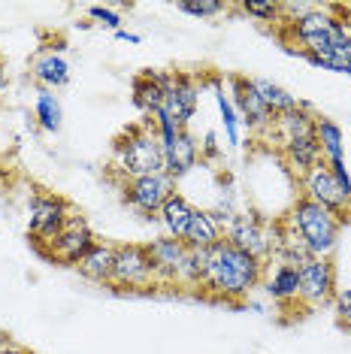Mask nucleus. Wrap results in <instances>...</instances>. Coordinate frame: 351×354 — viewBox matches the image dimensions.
Returning a JSON list of instances; mask_svg holds the SVG:
<instances>
[{"label": "nucleus", "mask_w": 351, "mask_h": 354, "mask_svg": "<svg viewBox=\"0 0 351 354\" xmlns=\"http://www.w3.org/2000/svg\"><path fill=\"white\" fill-rule=\"evenodd\" d=\"M252 85H254L258 97L267 103V109L273 112V115H285V112H291V109H297V106H300L294 94H288L285 88L273 85L269 79H252Z\"/></svg>", "instance_id": "nucleus-20"}, {"label": "nucleus", "mask_w": 351, "mask_h": 354, "mask_svg": "<svg viewBox=\"0 0 351 354\" xmlns=\"http://www.w3.org/2000/svg\"><path fill=\"white\" fill-rule=\"evenodd\" d=\"M218 109H221V118H225V127H227L230 142H236V140H239V133H236V118H234V109H230V103L225 100V94H218Z\"/></svg>", "instance_id": "nucleus-28"}, {"label": "nucleus", "mask_w": 351, "mask_h": 354, "mask_svg": "<svg viewBox=\"0 0 351 354\" xmlns=\"http://www.w3.org/2000/svg\"><path fill=\"white\" fill-rule=\"evenodd\" d=\"M315 133H318V146L330 158V167H339L342 164V131L330 118H321V122H315Z\"/></svg>", "instance_id": "nucleus-24"}, {"label": "nucleus", "mask_w": 351, "mask_h": 354, "mask_svg": "<svg viewBox=\"0 0 351 354\" xmlns=\"http://www.w3.org/2000/svg\"><path fill=\"white\" fill-rule=\"evenodd\" d=\"M188 248H197V252H203V248H212L218 245V221L212 218L209 212H200V209H194V215H191V224H188V233L185 239H182Z\"/></svg>", "instance_id": "nucleus-16"}, {"label": "nucleus", "mask_w": 351, "mask_h": 354, "mask_svg": "<svg viewBox=\"0 0 351 354\" xmlns=\"http://www.w3.org/2000/svg\"><path fill=\"white\" fill-rule=\"evenodd\" d=\"M285 151H288V160L297 170L312 173L318 167V158H321V146H318V133L312 136H300V140H288L285 142Z\"/></svg>", "instance_id": "nucleus-19"}, {"label": "nucleus", "mask_w": 351, "mask_h": 354, "mask_svg": "<svg viewBox=\"0 0 351 354\" xmlns=\"http://www.w3.org/2000/svg\"><path fill=\"white\" fill-rule=\"evenodd\" d=\"M167 85H170V76H151V73L140 76L133 82V100H137V106L146 112H158L164 106Z\"/></svg>", "instance_id": "nucleus-17"}, {"label": "nucleus", "mask_w": 351, "mask_h": 354, "mask_svg": "<svg viewBox=\"0 0 351 354\" xmlns=\"http://www.w3.org/2000/svg\"><path fill=\"white\" fill-rule=\"evenodd\" d=\"M113 270H115V252L106 245H94L79 261V272L94 281H113Z\"/></svg>", "instance_id": "nucleus-18"}, {"label": "nucleus", "mask_w": 351, "mask_h": 354, "mask_svg": "<svg viewBox=\"0 0 351 354\" xmlns=\"http://www.w3.org/2000/svg\"><path fill=\"white\" fill-rule=\"evenodd\" d=\"M158 276L155 263L146 248L127 245L122 252H115V270H113V281L122 288H146L151 279Z\"/></svg>", "instance_id": "nucleus-5"}, {"label": "nucleus", "mask_w": 351, "mask_h": 354, "mask_svg": "<svg viewBox=\"0 0 351 354\" xmlns=\"http://www.w3.org/2000/svg\"><path fill=\"white\" fill-rule=\"evenodd\" d=\"M336 306H339V315L342 321L351 327V288H345V291H339L336 294Z\"/></svg>", "instance_id": "nucleus-31"}, {"label": "nucleus", "mask_w": 351, "mask_h": 354, "mask_svg": "<svg viewBox=\"0 0 351 354\" xmlns=\"http://www.w3.org/2000/svg\"><path fill=\"white\" fill-rule=\"evenodd\" d=\"M118 167L140 179V176H161L167 173V160H164V146L155 133H137L127 136V142L118 151Z\"/></svg>", "instance_id": "nucleus-4"}, {"label": "nucleus", "mask_w": 351, "mask_h": 354, "mask_svg": "<svg viewBox=\"0 0 351 354\" xmlns=\"http://www.w3.org/2000/svg\"><path fill=\"white\" fill-rule=\"evenodd\" d=\"M164 160H167V176H170V179L185 176L197 160V142L191 140L185 131H179V136L164 149Z\"/></svg>", "instance_id": "nucleus-15"}, {"label": "nucleus", "mask_w": 351, "mask_h": 354, "mask_svg": "<svg viewBox=\"0 0 351 354\" xmlns=\"http://www.w3.org/2000/svg\"><path fill=\"white\" fill-rule=\"evenodd\" d=\"M294 224L300 230L303 248L312 257H327L336 245V233H339V221L333 212H327L324 206H318L315 200L303 197L294 206Z\"/></svg>", "instance_id": "nucleus-2"}, {"label": "nucleus", "mask_w": 351, "mask_h": 354, "mask_svg": "<svg viewBox=\"0 0 351 354\" xmlns=\"http://www.w3.org/2000/svg\"><path fill=\"white\" fill-rule=\"evenodd\" d=\"M269 297H276V300H291V297L300 294V270L291 267V263H282V267L276 270V276L269 279Z\"/></svg>", "instance_id": "nucleus-23"}, {"label": "nucleus", "mask_w": 351, "mask_h": 354, "mask_svg": "<svg viewBox=\"0 0 351 354\" xmlns=\"http://www.w3.org/2000/svg\"><path fill=\"white\" fill-rule=\"evenodd\" d=\"M91 248H94L91 230H88V224L82 218H76L73 215V218H67L64 230L52 239L49 254L55 257V261H64V263H79L88 252H91Z\"/></svg>", "instance_id": "nucleus-6"}, {"label": "nucleus", "mask_w": 351, "mask_h": 354, "mask_svg": "<svg viewBox=\"0 0 351 354\" xmlns=\"http://www.w3.org/2000/svg\"><path fill=\"white\" fill-rule=\"evenodd\" d=\"M276 124H278V131H282V140H285V142L315 133L312 115H309L306 109H300V106L291 109V112H285V115H276Z\"/></svg>", "instance_id": "nucleus-22"}, {"label": "nucleus", "mask_w": 351, "mask_h": 354, "mask_svg": "<svg viewBox=\"0 0 351 354\" xmlns=\"http://www.w3.org/2000/svg\"><path fill=\"white\" fill-rule=\"evenodd\" d=\"M306 197L315 200L318 206H324L327 212H333V215L345 212V203L351 206V200L342 194V188H339L333 170H330V167H324V164L315 167V170L306 176Z\"/></svg>", "instance_id": "nucleus-9"}, {"label": "nucleus", "mask_w": 351, "mask_h": 354, "mask_svg": "<svg viewBox=\"0 0 351 354\" xmlns=\"http://www.w3.org/2000/svg\"><path fill=\"white\" fill-rule=\"evenodd\" d=\"M258 279H260V261L254 254L230 245L227 239L206 248V272L200 288L212 291L215 297L236 300V297L249 294L258 285Z\"/></svg>", "instance_id": "nucleus-1"}, {"label": "nucleus", "mask_w": 351, "mask_h": 354, "mask_svg": "<svg viewBox=\"0 0 351 354\" xmlns=\"http://www.w3.org/2000/svg\"><path fill=\"white\" fill-rule=\"evenodd\" d=\"M291 28H294V37H297L303 43V49H306V58L312 64L327 58V55H330L342 43V39L351 37L342 21L330 19V15H324V12L300 15V19H294Z\"/></svg>", "instance_id": "nucleus-3"}, {"label": "nucleus", "mask_w": 351, "mask_h": 354, "mask_svg": "<svg viewBox=\"0 0 351 354\" xmlns=\"http://www.w3.org/2000/svg\"><path fill=\"white\" fill-rule=\"evenodd\" d=\"M3 354H21V351H3Z\"/></svg>", "instance_id": "nucleus-33"}, {"label": "nucleus", "mask_w": 351, "mask_h": 354, "mask_svg": "<svg viewBox=\"0 0 351 354\" xmlns=\"http://www.w3.org/2000/svg\"><path fill=\"white\" fill-rule=\"evenodd\" d=\"M333 263L327 257H309L300 267V297L309 303H324L333 297Z\"/></svg>", "instance_id": "nucleus-8"}, {"label": "nucleus", "mask_w": 351, "mask_h": 354, "mask_svg": "<svg viewBox=\"0 0 351 354\" xmlns=\"http://www.w3.org/2000/svg\"><path fill=\"white\" fill-rule=\"evenodd\" d=\"M37 115H39V124H43L46 131H58L61 127V106H58V100H55V94H49V91L39 94Z\"/></svg>", "instance_id": "nucleus-26"}, {"label": "nucleus", "mask_w": 351, "mask_h": 354, "mask_svg": "<svg viewBox=\"0 0 351 354\" xmlns=\"http://www.w3.org/2000/svg\"><path fill=\"white\" fill-rule=\"evenodd\" d=\"M146 252L151 257V263H155L158 276L179 279L182 263H185V257H188V245L182 243V239H158V243H151Z\"/></svg>", "instance_id": "nucleus-13"}, {"label": "nucleus", "mask_w": 351, "mask_h": 354, "mask_svg": "<svg viewBox=\"0 0 351 354\" xmlns=\"http://www.w3.org/2000/svg\"><path fill=\"white\" fill-rule=\"evenodd\" d=\"M34 73H37L39 82H46V85H64L70 79L67 64H64L58 55H46V58H39L37 67H34Z\"/></svg>", "instance_id": "nucleus-25"}, {"label": "nucleus", "mask_w": 351, "mask_h": 354, "mask_svg": "<svg viewBox=\"0 0 351 354\" xmlns=\"http://www.w3.org/2000/svg\"><path fill=\"white\" fill-rule=\"evenodd\" d=\"M67 215H64V203L49 197H39L30 203V236L37 243H52L55 236L64 230Z\"/></svg>", "instance_id": "nucleus-10"}, {"label": "nucleus", "mask_w": 351, "mask_h": 354, "mask_svg": "<svg viewBox=\"0 0 351 354\" xmlns=\"http://www.w3.org/2000/svg\"><path fill=\"white\" fill-rule=\"evenodd\" d=\"M91 15H94V19H100L103 25H109V28H118V25H122V19H118L115 12L103 10V6H91Z\"/></svg>", "instance_id": "nucleus-32"}, {"label": "nucleus", "mask_w": 351, "mask_h": 354, "mask_svg": "<svg viewBox=\"0 0 351 354\" xmlns=\"http://www.w3.org/2000/svg\"><path fill=\"white\" fill-rule=\"evenodd\" d=\"M161 215H164V224H167V230L173 233V239H185V233H188V224H191V215H194V209H191V206L185 203V197L173 194V197H170V200H167V203H164Z\"/></svg>", "instance_id": "nucleus-21"}, {"label": "nucleus", "mask_w": 351, "mask_h": 354, "mask_svg": "<svg viewBox=\"0 0 351 354\" xmlns=\"http://www.w3.org/2000/svg\"><path fill=\"white\" fill-rule=\"evenodd\" d=\"M318 67H327V70H336V73H348L351 76V37H345L336 49L327 55V58L318 61Z\"/></svg>", "instance_id": "nucleus-27"}, {"label": "nucleus", "mask_w": 351, "mask_h": 354, "mask_svg": "<svg viewBox=\"0 0 351 354\" xmlns=\"http://www.w3.org/2000/svg\"><path fill=\"white\" fill-rule=\"evenodd\" d=\"M243 6H245V12L260 15V19H276V12H278L276 3H243Z\"/></svg>", "instance_id": "nucleus-30"}, {"label": "nucleus", "mask_w": 351, "mask_h": 354, "mask_svg": "<svg viewBox=\"0 0 351 354\" xmlns=\"http://www.w3.org/2000/svg\"><path fill=\"white\" fill-rule=\"evenodd\" d=\"M234 97H236V106L243 112L245 124L252 127H269L273 124V112L267 109V103L258 97V91H254L252 82H245V79H234Z\"/></svg>", "instance_id": "nucleus-12"}, {"label": "nucleus", "mask_w": 351, "mask_h": 354, "mask_svg": "<svg viewBox=\"0 0 351 354\" xmlns=\"http://www.w3.org/2000/svg\"><path fill=\"white\" fill-rule=\"evenodd\" d=\"M227 243L254 254V257H260L263 252H267V233H263L260 221L254 218V215H236V218L230 221V239Z\"/></svg>", "instance_id": "nucleus-14"}, {"label": "nucleus", "mask_w": 351, "mask_h": 354, "mask_svg": "<svg viewBox=\"0 0 351 354\" xmlns=\"http://www.w3.org/2000/svg\"><path fill=\"white\" fill-rule=\"evenodd\" d=\"M179 10L191 15H215L225 10V3H179Z\"/></svg>", "instance_id": "nucleus-29"}, {"label": "nucleus", "mask_w": 351, "mask_h": 354, "mask_svg": "<svg viewBox=\"0 0 351 354\" xmlns=\"http://www.w3.org/2000/svg\"><path fill=\"white\" fill-rule=\"evenodd\" d=\"M161 109L182 131V127L188 124V118L194 115V109H197V88L191 85L185 76H170V85H167V91H164V106Z\"/></svg>", "instance_id": "nucleus-11"}, {"label": "nucleus", "mask_w": 351, "mask_h": 354, "mask_svg": "<svg viewBox=\"0 0 351 354\" xmlns=\"http://www.w3.org/2000/svg\"><path fill=\"white\" fill-rule=\"evenodd\" d=\"M124 191H127L131 206H137L140 212H161L164 203L173 197V179L167 173L140 176V179H131V185Z\"/></svg>", "instance_id": "nucleus-7"}]
</instances>
